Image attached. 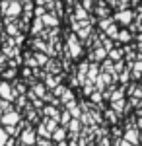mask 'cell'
<instances>
[{
  "mask_svg": "<svg viewBox=\"0 0 142 146\" xmlns=\"http://www.w3.org/2000/svg\"><path fill=\"white\" fill-rule=\"evenodd\" d=\"M18 121H20V115L18 113H6L2 117V123L4 125H14V123H18Z\"/></svg>",
  "mask_w": 142,
  "mask_h": 146,
  "instance_id": "obj_1",
  "label": "cell"
},
{
  "mask_svg": "<svg viewBox=\"0 0 142 146\" xmlns=\"http://www.w3.org/2000/svg\"><path fill=\"white\" fill-rule=\"evenodd\" d=\"M0 96H4V98H8V100L12 98V94H10V86H8L6 82H2V84H0Z\"/></svg>",
  "mask_w": 142,
  "mask_h": 146,
  "instance_id": "obj_2",
  "label": "cell"
},
{
  "mask_svg": "<svg viewBox=\"0 0 142 146\" xmlns=\"http://www.w3.org/2000/svg\"><path fill=\"white\" fill-rule=\"evenodd\" d=\"M22 140L25 142V144H31L33 140H35V135H33L31 131H25V133L22 135Z\"/></svg>",
  "mask_w": 142,
  "mask_h": 146,
  "instance_id": "obj_3",
  "label": "cell"
},
{
  "mask_svg": "<svg viewBox=\"0 0 142 146\" xmlns=\"http://www.w3.org/2000/svg\"><path fill=\"white\" fill-rule=\"evenodd\" d=\"M117 18H119L121 22L129 23V22H131V18H132V16H131V12H123V14H119V16H117Z\"/></svg>",
  "mask_w": 142,
  "mask_h": 146,
  "instance_id": "obj_4",
  "label": "cell"
},
{
  "mask_svg": "<svg viewBox=\"0 0 142 146\" xmlns=\"http://www.w3.org/2000/svg\"><path fill=\"white\" fill-rule=\"evenodd\" d=\"M20 10H22V8H20L18 4H12L10 10H6V14H10V16H16V14H20Z\"/></svg>",
  "mask_w": 142,
  "mask_h": 146,
  "instance_id": "obj_5",
  "label": "cell"
},
{
  "mask_svg": "<svg viewBox=\"0 0 142 146\" xmlns=\"http://www.w3.org/2000/svg\"><path fill=\"white\" fill-rule=\"evenodd\" d=\"M127 140H131V142H136V133H134V131H129V133H127Z\"/></svg>",
  "mask_w": 142,
  "mask_h": 146,
  "instance_id": "obj_6",
  "label": "cell"
},
{
  "mask_svg": "<svg viewBox=\"0 0 142 146\" xmlns=\"http://www.w3.org/2000/svg\"><path fill=\"white\" fill-rule=\"evenodd\" d=\"M70 47H72V53H74V55H78V45H76V39H74V37L70 39Z\"/></svg>",
  "mask_w": 142,
  "mask_h": 146,
  "instance_id": "obj_7",
  "label": "cell"
},
{
  "mask_svg": "<svg viewBox=\"0 0 142 146\" xmlns=\"http://www.w3.org/2000/svg\"><path fill=\"white\" fill-rule=\"evenodd\" d=\"M6 133H4V129H0V146H4V142H6Z\"/></svg>",
  "mask_w": 142,
  "mask_h": 146,
  "instance_id": "obj_8",
  "label": "cell"
},
{
  "mask_svg": "<svg viewBox=\"0 0 142 146\" xmlns=\"http://www.w3.org/2000/svg\"><path fill=\"white\" fill-rule=\"evenodd\" d=\"M62 136H64V131H62V129H58V131L55 133V138H56V140H60Z\"/></svg>",
  "mask_w": 142,
  "mask_h": 146,
  "instance_id": "obj_9",
  "label": "cell"
},
{
  "mask_svg": "<svg viewBox=\"0 0 142 146\" xmlns=\"http://www.w3.org/2000/svg\"><path fill=\"white\" fill-rule=\"evenodd\" d=\"M45 23H53V25H56V20L51 18V16H45Z\"/></svg>",
  "mask_w": 142,
  "mask_h": 146,
  "instance_id": "obj_10",
  "label": "cell"
},
{
  "mask_svg": "<svg viewBox=\"0 0 142 146\" xmlns=\"http://www.w3.org/2000/svg\"><path fill=\"white\" fill-rule=\"evenodd\" d=\"M39 29H41V22L37 20V22L33 23V33H35V31H39Z\"/></svg>",
  "mask_w": 142,
  "mask_h": 146,
  "instance_id": "obj_11",
  "label": "cell"
},
{
  "mask_svg": "<svg viewBox=\"0 0 142 146\" xmlns=\"http://www.w3.org/2000/svg\"><path fill=\"white\" fill-rule=\"evenodd\" d=\"M121 39H123V41H127V39H131V35L127 33V31H123V33H121Z\"/></svg>",
  "mask_w": 142,
  "mask_h": 146,
  "instance_id": "obj_12",
  "label": "cell"
},
{
  "mask_svg": "<svg viewBox=\"0 0 142 146\" xmlns=\"http://www.w3.org/2000/svg\"><path fill=\"white\" fill-rule=\"evenodd\" d=\"M68 119H70V115H68V113H64V115H62V123H68Z\"/></svg>",
  "mask_w": 142,
  "mask_h": 146,
  "instance_id": "obj_13",
  "label": "cell"
},
{
  "mask_svg": "<svg viewBox=\"0 0 142 146\" xmlns=\"http://www.w3.org/2000/svg\"><path fill=\"white\" fill-rule=\"evenodd\" d=\"M121 146H134V144H129V142H123Z\"/></svg>",
  "mask_w": 142,
  "mask_h": 146,
  "instance_id": "obj_14",
  "label": "cell"
}]
</instances>
